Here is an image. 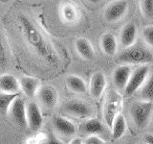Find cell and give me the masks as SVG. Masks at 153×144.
Masks as SVG:
<instances>
[{
  "label": "cell",
  "mask_w": 153,
  "mask_h": 144,
  "mask_svg": "<svg viewBox=\"0 0 153 144\" xmlns=\"http://www.w3.org/2000/svg\"><path fill=\"white\" fill-rule=\"evenodd\" d=\"M126 131V121L123 113H119L111 127V136L114 139L121 138Z\"/></svg>",
  "instance_id": "obj_21"
},
{
  "label": "cell",
  "mask_w": 153,
  "mask_h": 144,
  "mask_svg": "<svg viewBox=\"0 0 153 144\" xmlns=\"http://www.w3.org/2000/svg\"><path fill=\"white\" fill-rule=\"evenodd\" d=\"M20 93H6L0 92V110L3 115L7 114L11 109L13 101L16 100Z\"/></svg>",
  "instance_id": "obj_23"
},
{
  "label": "cell",
  "mask_w": 153,
  "mask_h": 144,
  "mask_svg": "<svg viewBox=\"0 0 153 144\" xmlns=\"http://www.w3.org/2000/svg\"><path fill=\"white\" fill-rule=\"evenodd\" d=\"M52 121L55 130L60 134H63V136H73L76 132L75 125L64 116L55 115L53 117Z\"/></svg>",
  "instance_id": "obj_14"
},
{
  "label": "cell",
  "mask_w": 153,
  "mask_h": 144,
  "mask_svg": "<svg viewBox=\"0 0 153 144\" xmlns=\"http://www.w3.org/2000/svg\"><path fill=\"white\" fill-rule=\"evenodd\" d=\"M0 90L6 93H19L21 90L20 82L11 74H4L0 78Z\"/></svg>",
  "instance_id": "obj_17"
},
{
  "label": "cell",
  "mask_w": 153,
  "mask_h": 144,
  "mask_svg": "<svg viewBox=\"0 0 153 144\" xmlns=\"http://www.w3.org/2000/svg\"><path fill=\"white\" fill-rule=\"evenodd\" d=\"M123 107V98L121 94L116 90H111L106 96V100L103 106V119L107 126L111 129L115 118L121 113Z\"/></svg>",
  "instance_id": "obj_3"
},
{
  "label": "cell",
  "mask_w": 153,
  "mask_h": 144,
  "mask_svg": "<svg viewBox=\"0 0 153 144\" xmlns=\"http://www.w3.org/2000/svg\"><path fill=\"white\" fill-rule=\"evenodd\" d=\"M143 140L146 144H153V134H146L143 136Z\"/></svg>",
  "instance_id": "obj_29"
},
{
  "label": "cell",
  "mask_w": 153,
  "mask_h": 144,
  "mask_svg": "<svg viewBox=\"0 0 153 144\" xmlns=\"http://www.w3.org/2000/svg\"><path fill=\"white\" fill-rule=\"evenodd\" d=\"M47 144H64V142H62L59 138H57L54 134H50L48 136Z\"/></svg>",
  "instance_id": "obj_28"
},
{
  "label": "cell",
  "mask_w": 153,
  "mask_h": 144,
  "mask_svg": "<svg viewBox=\"0 0 153 144\" xmlns=\"http://www.w3.org/2000/svg\"><path fill=\"white\" fill-rule=\"evenodd\" d=\"M18 22L21 27L23 36L25 37L29 44L33 48V50L40 57L48 61H55V57L53 56L49 44L39 30L35 26V24L23 14L18 16Z\"/></svg>",
  "instance_id": "obj_1"
},
{
  "label": "cell",
  "mask_w": 153,
  "mask_h": 144,
  "mask_svg": "<svg viewBox=\"0 0 153 144\" xmlns=\"http://www.w3.org/2000/svg\"><path fill=\"white\" fill-rule=\"evenodd\" d=\"M60 14L62 19L69 24H75L79 21L80 12L79 7L72 2H66L60 8Z\"/></svg>",
  "instance_id": "obj_15"
},
{
  "label": "cell",
  "mask_w": 153,
  "mask_h": 144,
  "mask_svg": "<svg viewBox=\"0 0 153 144\" xmlns=\"http://www.w3.org/2000/svg\"><path fill=\"white\" fill-rule=\"evenodd\" d=\"M128 2L126 0H116L109 3L104 10V19L109 23H115L121 20L126 14Z\"/></svg>",
  "instance_id": "obj_7"
},
{
  "label": "cell",
  "mask_w": 153,
  "mask_h": 144,
  "mask_svg": "<svg viewBox=\"0 0 153 144\" xmlns=\"http://www.w3.org/2000/svg\"><path fill=\"white\" fill-rule=\"evenodd\" d=\"M76 50L79 55L86 61H91L95 58V50L88 40L84 38H79L75 43Z\"/></svg>",
  "instance_id": "obj_18"
},
{
  "label": "cell",
  "mask_w": 153,
  "mask_h": 144,
  "mask_svg": "<svg viewBox=\"0 0 153 144\" xmlns=\"http://www.w3.org/2000/svg\"><path fill=\"white\" fill-rule=\"evenodd\" d=\"M36 95L40 103L48 109L56 107L59 101V94L56 89L51 86H41Z\"/></svg>",
  "instance_id": "obj_11"
},
{
  "label": "cell",
  "mask_w": 153,
  "mask_h": 144,
  "mask_svg": "<svg viewBox=\"0 0 153 144\" xmlns=\"http://www.w3.org/2000/svg\"><path fill=\"white\" fill-rule=\"evenodd\" d=\"M119 60L126 64H147L152 62L151 53L142 47H129L124 49Z\"/></svg>",
  "instance_id": "obj_4"
},
{
  "label": "cell",
  "mask_w": 153,
  "mask_h": 144,
  "mask_svg": "<svg viewBox=\"0 0 153 144\" xmlns=\"http://www.w3.org/2000/svg\"><path fill=\"white\" fill-rule=\"evenodd\" d=\"M132 68L129 64H123L118 66L113 72V83L116 88L120 91H123L127 86L130 76L132 74Z\"/></svg>",
  "instance_id": "obj_10"
},
{
  "label": "cell",
  "mask_w": 153,
  "mask_h": 144,
  "mask_svg": "<svg viewBox=\"0 0 153 144\" xmlns=\"http://www.w3.org/2000/svg\"><path fill=\"white\" fill-rule=\"evenodd\" d=\"M81 130L88 134H95V136H100L105 131L103 124L98 119L90 118L81 125Z\"/></svg>",
  "instance_id": "obj_20"
},
{
  "label": "cell",
  "mask_w": 153,
  "mask_h": 144,
  "mask_svg": "<svg viewBox=\"0 0 153 144\" xmlns=\"http://www.w3.org/2000/svg\"><path fill=\"white\" fill-rule=\"evenodd\" d=\"M100 47L104 54L108 56H114L117 53V40L114 35L106 33L100 38Z\"/></svg>",
  "instance_id": "obj_19"
},
{
  "label": "cell",
  "mask_w": 153,
  "mask_h": 144,
  "mask_svg": "<svg viewBox=\"0 0 153 144\" xmlns=\"http://www.w3.org/2000/svg\"><path fill=\"white\" fill-rule=\"evenodd\" d=\"M83 144H107V143L99 136L89 134V136L83 140Z\"/></svg>",
  "instance_id": "obj_27"
},
{
  "label": "cell",
  "mask_w": 153,
  "mask_h": 144,
  "mask_svg": "<svg viewBox=\"0 0 153 144\" xmlns=\"http://www.w3.org/2000/svg\"><path fill=\"white\" fill-rule=\"evenodd\" d=\"M27 122L28 128L32 131H38L43 124V117L40 109L35 102H29L27 104Z\"/></svg>",
  "instance_id": "obj_9"
},
{
  "label": "cell",
  "mask_w": 153,
  "mask_h": 144,
  "mask_svg": "<svg viewBox=\"0 0 153 144\" xmlns=\"http://www.w3.org/2000/svg\"><path fill=\"white\" fill-rule=\"evenodd\" d=\"M153 110V101L141 100L133 103L130 108V115L134 125L138 129H145L151 117Z\"/></svg>",
  "instance_id": "obj_2"
},
{
  "label": "cell",
  "mask_w": 153,
  "mask_h": 144,
  "mask_svg": "<svg viewBox=\"0 0 153 144\" xmlns=\"http://www.w3.org/2000/svg\"><path fill=\"white\" fill-rule=\"evenodd\" d=\"M61 110L71 116L79 119L89 118L93 114V108L91 105L79 99H73L64 103Z\"/></svg>",
  "instance_id": "obj_5"
},
{
  "label": "cell",
  "mask_w": 153,
  "mask_h": 144,
  "mask_svg": "<svg viewBox=\"0 0 153 144\" xmlns=\"http://www.w3.org/2000/svg\"><path fill=\"white\" fill-rule=\"evenodd\" d=\"M9 113L11 115L12 119L14 123H16L18 126L22 128L28 127L27 122V106L22 98H20V95L13 101L11 109L9 110Z\"/></svg>",
  "instance_id": "obj_8"
},
{
  "label": "cell",
  "mask_w": 153,
  "mask_h": 144,
  "mask_svg": "<svg viewBox=\"0 0 153 144\" xmlns=\"http://www.w3.org/2000/svg\"><path fill=\"white\" fill-rule=\"evenodd\" d=\"M20 82L21 90L27 97L33 98L37 94V91L40 88V81L35 77L24 76L19 80Z\"/></svg>",
  "instance_id": "obj_16"
},
{
  "label": "cell",
  "mask_w": 153,
  "mask_h": 144,
  "mask_svg": "<svg viewBox=\"0 0 153 144\" xmlns=\"http://www.w3.org/2000/svg\"><path fill=\"white\" fill-rule=\"evenodd\" d=\"M145 144H146V143H145Z\"/></svg>",
  "instance_id": "obj_33"
},
{
  "label": "cell",
  "mask_w": 153,
  "mask_h": 144,
  "mask_svg": "<svg viewBox=\"0 0 153 144\" xmlns=\"http://www.w3.org/2000/svg\"><path fill=\"white\" fill-rule=\"evenodd\" d=\"M142 14L148 19H153V0H141Z\"/></svg>",
  "instance_id": "obj_25"
},
{
  "label": "cell",
  "mask_w": 153,
  "mask_h": 144,
  "mask_svg": "<svg viewBox=\"0 0 153 144\" xmlns=\"http://www.w3.org/2000/svg\"><path fill=\"white\" fill-rule=\"evenodd\" d=\"M126 144H134V143H132V142H129V143H126Z\"/></svg>",
  "instance_id": "obj_32"
},
{
  "label": "cell",
  "mask_w": 153,
  "mask_h": 144,
  "mask_svg": "<svg viewBox=\"0 0 153 144\" xmlns=\"http://www.w3.org/2000/svg\"><path fill=\"white\" fill-rule=\"evenodd\" d=\"M66 86L72 92L84 93L86 91L85 82L76 75H70L66 78Z\"/></svg>",
  "instance_id": "obj_22"
},
{
  "label": "cell",
  "mask_w": 153,
  "mask_h": 144,
  "mask_svg": "<svg viewBox=\"0 0 153 144\" xmlns=\"http://www.w3.org/2000/svg\"><path fill=\"white\" fill-rule=\"evenodd\" d=\"M89 2H91V3H99L100 0H88Z\"/></svg>",
  "instance_id": "obj_31"
},
{
  "label": "cell",
  "mask_w": 153,
  "mask_h": 144,
  "mask_svg": "<svg viewBox=\"0 0 153 144\" xmlns=\"http://www.w3.org/2000/svg\"><path fill=\"white\" fill-rule=\"evenodd\" d=\"M70 144H83V141L81 140L80 138L76 137V138H73V139H72L71 142H70Z\"/></svg>",
  "instance_id": "obj_30"
},
{
  "label": "cell",
  "mask_w": 153,
  "mask_h": 144,
  "mask_svg": "<svg viewBox=\"0 0 153 144\" xmlns=\"http://www.w3.org/2000/svg\"><path fill=\"white\" fill-rule=\"evenodd\" d=\"M136 38L137 26L133 22H129L122 28L120 33V43L124 49H126L134 45L136 42Z\"/></svg>",
  "instance_id": "obj_13"
},
{
  "label": "cell",
  "mask_w": 153,
  "mask_h": 144,
  "mask_svg": "<svg viewBox=\"0 0 153 144\" xmlns=\"http://www.w3.org/2000/svg\"><path fill=\"white\" fill-rule=\"evenodd\" d=\"M143 38L147 45L153 47V25L146 26L143 29Z\"/></svg>",
  "instance_id": "obj_26"
},
{
  "label": "cell",
  "mask_w": 153,
  "mask_h": 144,
  "mask_svg": "<svg viewBox=\"0 0 153 144\" xmlns=\"http://www.w3.org/2000/svg\"><path fill=\"white\" fill-rule=\"evenodd\" d=\"M141 98L145 101H153V73L147 77L145 84L141 88Z\"/></svg>",
  "instance_id": "obj_24"
},
{
  "label": "cell",
  "mask_w": 153,
  "mask_h": 144,
  "mask_svg": "<svg viewBox=\"0 0 153 144\" xmlns=\"http://www.w3.org/2000/svg\"><path fill=\"white\" fill-rule=\"evenodd\" d=\"M106 88V78L102 71H97L91 76L89 83V91L93 98L99 99Z\"/></svg>",
  "instance_id": "obj_12"
},
{
  "label": "cell",
  "mask_w": 153,
  "mask_h": 144,
  "mask_svg": "<svg viewBox=\"0 0 153 144\" xmlns=\"http://www.w3.org/2000/svg\"><path fill=\"white\" fill-rule=\"evenodd\" d=\"M148 76H149V67L146 64H142L135 70H133L128 84L123 90L124 95L130 96L137 92L145 84Z\"/></svg>",
  "instance_id": "obj_6"
}]
</instances>
